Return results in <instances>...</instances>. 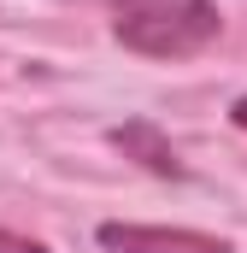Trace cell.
<instances>
[{"label":"cell","mask_w":247,"mask_h":253,"mask_svg":"<svg viewBox=\"0 0 247 253\" xmlns=\"http://www.w3.org/2000/svg\"><path fill=\"white\" fill-rule=\"evenodd\" d=\"M112 147H118L124 159H135L141 171H153V177H188L183 159H177V147H171V135L153 124V118H124L118 129H112Z\"/></svg>","instance_id":"3"},{"label":"cell","mask_w":247,"mask_h":253,"mask_svg":"<svg viewBox=\"0 0 247 253\" xmlns=\"http://www.w3.org/2000/svg\"><path fill=\"white\" fill-rule=\"evenodd\" d=\"M0 253H47V242H36V236H18V230H6V224H0Z\"/></svg>","instance_id":"4"},{"label":"cell","mask_w":247,"mask_h":253,"mask_svg":"<svg viewBox=\"0 0 247 253\" xmlns=\"http://www.w3.org/2000/svg\"><path fill=\"white\" fill-rule=\"evenodd\" d=\"M230 118H236V129H247V94L236 100V106H230Z\"/></svg>","instance_id":"5"},{"label":"cell","mask_w":247,"mask_h":253,"mask_svg":"<svg viewBox=\"0 0 247 253\" xmlns=\"http://www.w3.org/2000/svg\"><path fill=\"white\" fill-rule=\"evenodd\" d=\"M112 36L141 59H194L224 36L218 0H112Z\"/></svg>","instance_id":"1"},{"label":"cell","mask_w":247,"mask_h":253,"mask_svg":"<svg viewBox=\"0 0 247 253\" xmlns=\"http://www.w3.org/2000/svg\"><path fill=\"white\" fill-rule=\"evenodd\" d=\"M94 242L106 253H236V242L188 230V224H124V218H106Z\"/></svg>","instance_id":"2"}]
</instances>
